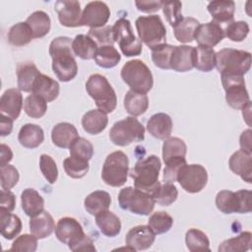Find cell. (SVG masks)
<instances>
[{
    "mask_svg": "<svg viewBox=\"0 0 252 252\" xmlns=\"http://www.w3.org/2000/svg\"><path fill=\"white\" fill-rule=\"evenodd\" d=\"M73 40L68 36H58L49 45L52 70L61 82H69L78 74V65L72 48Z\"/></svg>",
    "mask_w": 252,
    "mask_h": 252,
    "instance_id": "6da1fadb",
    "label": "cell"
},
{
    "mask_svg": "<svg viewBox=\"0 0 252 252\" xmlns=\"http://www.w3.org/2000/svg\"><path fill=\"white\" fill-rule=\"evenodd\" d=\"M55 236L72 251L96 250L93 239L84 232L83 226L74 218H61L55 226Z\"/></svg>",
    "mask_w": 252,
    "mask_h": 252,
    "instance_id": "7a4b0ae2",
    "label": "cell"
},
{
    "mask_svg": "<svg viewBox=\"0 0 252 252\" xmlns=\"http://www.w3.org/2000/svg\"><path fill=\"white\" fill-rule=\"evenodd\" d=\"M160 168V159L155 155L139 159L130 172V176L134 180V187L153 196L161 184L158 181Z\"/></svg>",
    "mask_w": 252,
    "mask_h": 252,
    "instance_id": "3957f363",
    "label": "cell"
},
{
    "mask_svg": "<svg viewBox=\"0 0 252 252\" xmlns=\"http://www.w3.org/2000/svg\"><path fill=\"white\" fill-rule=\"evenodd\" d=\"M216 67L220 75L244 76L251 67V53L245 50L222 48L216 52Z\"/></svg>",
    "mask_w": 252,
    "mask_h": 252,
    "instance_id": "277c9868",
    "label": "cell"
},
{
    "mask_svg": "<svg viewBox=\"0 0 252 252\" xmlns=\"http://www.w3.org/2000/svg\"><path fill=\"white\" fill-rule=\"evenodd\" d=\"M88 94L94 100L98 109L105 113H111L117 105L116 94L107 81L100 74H93L86 83Z\"/></svg>",
    "mask_w": 252,
    "mask_h": 252,
    "instance_id": "5b68a950",
    "label": "cell"
},
{
    "mask_svg": "<svg viewBox=\"0 0 252 252\" xmlns=\"http://www.w3.org/2000/svg\"><path fill=\"white\" fill-rule=\"evenodd\" d=\"M120 75L130 90L137 93L147 94L154 86L153 74L150 68L139 59L126 62L121 69Z\"/></svg>",
    "mask_w": 252,
    "mask_h": 252,
    "instance_id": "8992f818",
    "label": "cell"
},
{
    "mask_svg": "<svg viewBox=\"0 0 252 252\" xmlns=\"http://www.w3.org/2000/svg\"><path fill=\"white\" fill-rule=\"evenodd\" d=\"M135 26L140 40L149 48L154 49L166 43V29L159 16H141L136 20Z\"/></svg>",
    "mask_w": 252,
    "mask_h": 252,
    "instance_id": "52a82bcc",
    "label": "cell"
},
{
    "mask_svg": "<svg viewBox=\"0 0 252 252\" xmlns=\"http://www.w3.org/2000/svg\"><path fill=\"white\" fill-rule=\"evenodd\" d=\"M110 141L120 147L129 146L132 143L142 142L145 139V128L134 116H128L113 124L109 131Z\"/></svg>",
    "mask_w": 252,
    "mask_h": 252,
    "instance_id": "ba28073f",
    "label": "cell"
},
{
    "mask_svg": "<svg viewBox=\"0 0 252 252\" xmlns=\"http://www.w3.org/2000/svg\"><path fill=\"white\" fill-rule=\"evenodd\" d=\"M129 159L125 153L116 151L109 154L102 165L101 178L112 187L123 186L128 178Z\"/></svg>",
    "mask_w": 252,
    "mask_h": 252,
    "instance_id": "9c48e42d",
    "label": "cell"
},
{
    "mask_svg": "<svg viewBox=\"0 0 252 252\" xmlns=\"http://www.w3.org/2000/svg\"><path fill=\"white\" fill-rule=\"evenodd\" d=\"M118 204L122 210L129 211L132 214L149 216L155 208L156 201L151 194L128 186L120 190Z\"/></svg>",
    "mask_w": 252,
    "mask_h": 252,
    "instance_id": "30bf717a",
    "label": "cell"
},
{
    "mask_svg": "<svg viewBox=\"0 0 252 252\" xmlns=\"http://www.w3.org/2000/svg\"><path fill=\"white\" fill-rule=\"evenodd\" d=\"M251 191L239 190L233 192L230 190H221L216 196V206L223 214H246L252 210Z\"/></svg>",
    "mask_w": 252,
    "mask_h": 252,
    "instance_id": "8fae6325",
    "label": "cell"
},
{
    "mask_svg": "<svg viewBox=\"0 0 252 252\" xmlns=\"http://www.w3.org/2000/svg\"><path fill=\"white\" fill-rule=\"evenodd\" d=\"M112 29L114 40L126 57L138 56L142 53V41L134 34L129 20L125 18L118 19Z\"/></svg>",
    "mask_w": 252,
    "mask_h": 252,
    "instance_id": "7c38bea8",
    "label": "cell"
},
{
    "mask_svg": "<svg viewBox=\"0 0 252 252\" xmlns=\"http://www.w3.org/2000/svg\"><path fill=\"white\" fill-rule=\"evenodd\" d=\"M220 79L225 91V100L229 106L234 109H242L250 102L243 76L220 75Z\"/></svg>",
    "mask_w": 252,
    "mask_h": 252,
    "instance_id": "4fadbf2b",
    "label": "cell"
},
{
    "mask_svg": "<svg viewBox=\"0 0 252 252\" xmlns=\"http://www.w3.org/2000/svg\"><path fill=\"white\" fill-rule=\"evenodd\" d=\"M176 181L186 192L198 193L207 185L208 172L201 164L186 163L179 169Z\"/></svg>",
    "mask_w": 252,
    "mask_h": 252,
    "instance_id": "5bb4252c",
    "label": "cell"
},
{
    "mask_svg": "<svg viewBox=\"0 0 252 252\" xmlns=\"http://www.w3.org/2000/svg\"><path fill=\"white\" fill-rule=\"evenodd\" d=\"M60 24L67 28L82 26L81 5L76 0H58L54 4Z\"/></svg>",
    "mask_w": 252,
    "mask_h": 252,
    "instance_id": "9a60e30c",
    "label": "cell"
},
{
    "mask_svg": "<svg viewBox=\"0 0 252 252\" xmlns=\"http://www.w3.org/2000/svg\"><path fill=\"white\" fill-rule=\"evenodd\" d=\"M110 17L108 6L102 1L89 2L82 13V26L91 29L101 28L105 26Z\"/></svg>",
    "mask_w": 252,
    "mask_h": 252,
    "instance_id": "2e32d148",
    "label": "cell"
},
{
    "mask_svg": "<svg viewBox=\"0 0 252 252\" xmlns=\"http://www.w3.org/2000/svg\"><path fill=\"white\" fill-rule=\"evenodd\" d=\"M156 239V233L149 225H137L132 227L126 234V245L135 250H146L150 248Z\"/></svg>",
    "mask_w": 252,
    "mask_h": 252,
    "instance_id": "e0dca14e",
    "label": "cell"
},
{
    "mask_svg": "<svg viewBox=\"0 0 252 252\" xmlns=\"http://www.w3.org/2000/svg\"><path fill=\"white\" fill-rule=\"evenodd\" d=\"M224 37V31L220 25L211 21L206 24H200L195 32L194 39L199 45L213 48Z\"/></svg>",
    "mask_w": 252,
    "mask_h": 252,
    "instance_id": "ac0fdd59",
    "label": "cell"
},
{
    "mask_svg": "<svg viewBox=\"0 0 252 252\" xmlns=\"http://www.w3.org/2000/svg\"><path fill=\"white\" fill-rule=\"evenodd\" d=\"M230 170L247 183H252V154L238 150L229 158Z\"/></svg>",
    "mask_w": 252,
    "mask_h": 252,
    "instance_id": "d6986e66",
    "label": "cell"
},
{
    "mask_svg": "<svg viewBox=\"0 0 252 252\" xmlns=\"http://www.w3.org/2000/svg\"><path fill=\"white\" fill-rule=\"evenodd\" d=\"M193 68L194 46L174 45L170 59V69L176 72H188Z\"/></svg>",
    "mask_w": 252,
    "mask_h": 252,
    "instance_id": "ffe728a7",
    "label": "cell"
},
{
    "mask_svg": "<svg viewBox=\"0 0 252 252\" xmlns=\"http://www.w3.org/2000/svg\"><path fill=\"white\" fill-rule=\"evenodd\" d=\"M23 95L19 89H8L0 98V111L12 119H17L22 111Z\"/></svg>",
    "mask_w": 252,
    "mask_h": 252,
    "instance_id": "44dd1931",
    "label": "cell"
},
{
    "mask_svg": "<svg viewBox=\"0 0 252 252\" xmlns=\"http://www.w3.org/2000/svg\"><path fill=\"white\" fill-rule=\"evenodd\" d=\"M171 117L163 112L154 114L147 122V131L155 138L165 140L172 132Z\"/></svg>",
    "mask_w": 252,
    "mask_h": 252,
    "instance_id": "7402d4cb",
    "label": "cell"
},
{
    "mask_svg": "<svg viewBox=\"0 0 252 252\" xmlns=\"http://www.w3.org/2000/svg\"><path fill=\"white\" fill-rule=\"evenodd\" d=\"M208 11L217 24H229L233 21L235 3L231 0H215L208 4Z\"/></svg>",
    "mask_w": 252,
    "mask_h": 252,
    "instance_id": "603a6c76",
    "label": "cell"
},
{
    "mask_svg": "<svg viewBox=\"0 0 252 252\" xmlns=\"http://www.w3.org/2000/svg\"><path fill=\"white\" fill-rule=\"evenodd\" d=\"M79 137L76 127L68 122L56 124L51 131L52 143L61 149H68L72 143Z\"/></svg>",
    "mask_w": 252,
    "mask_h": 252,
    "instance_id": "cb8c5ba5",
    "label": "cell"
},
{
    "mask_svg": "<svg viewBox=\"0 0 252 252\" xmlns=\"http://www.w3.org/2000/svg\"><path fill=\"white\" fill-rule=\"evenodd\" d=\"M30 231L37 239L48 237L55 230V222L52 216L47 211L32 217L30 220Z\"/></svg>",
    "mask_w": 252,
    "mask_h": 252,
    "instance_id": "d4e9b609",
    "label": "cell"
},
{
    "mask_svg": "<svg viewBox=\"0 0 252 252\" xmlns=\"http://www.w3.org/2000/svg\"><path fill=\"white\" fill-rule=\"evenodd\" d=\"M40 72L31 61L22 62L17 67V85L22 92L32 93L34 82Z\"/></svg>",
    "mask_w": 252,
    "mask_h": 252,
    "instance_id": "484cf974",
    "label": "cell"
},
{
    "mask_svg": "<svg viewBox=\"0 0 252 252\" xmlns=\"http://www.w3.org/2000/svg\"><path fill=\"white\" fill-rule=\"evenodd\" d=\"M59 90V84L55 80L40 73L34 82L32 94H34L42 97L47 102H50L57 98Z\"/></svg>",
    "mask_w": 252,
    "mask_h": 252,
    "instance_id": "4316f807",
    "label": "cell"
},
{
    "mask_svg": "<svg viewBox=\"0 0 252 252\" xmlns=\"http://www.w3.org/2000/svg\"><path fill=\"white\" fill-rule=\"evenodd\" d=\"M107 123V115L100 109H92L82 117V127L85 132L91 135L101 133L106 128Z\"/></svg>",
    "mask_w": 252,
    "mask_h": 252,
    "instance_id": "83f0119b",
    "label": "cell"
},
{
    "mask_svg": "<svg viewBox=\"0 0 252 252\" xmlns=\"http://www.w3.org/2000/svg\"><path fill=\"white\" fill-rule=\"evenodd\" d=\"M44 140V133L40 126L27 123L23 125L18 134L19 143L27 149H35Z\"/></svg>",
    "mask_w": 252,
    "mask_h": 252,
    "instance_id": "f1b7e54d",
    "label": "cell"
},
{
    "mask_svg": "<svg viewBox=\"0 0 252 252\" xmlns=\"http://www.w3.org/2000/svg\"><path fill=\"white\" fill-rule=\"evenodd\" d=\"M21 204L24 213L31 218L40 214L44 209L42 196L33 188H27L22 192Z\"/></svg>",
    "mask_w": 252,
    "mask_h": 252,
    "instance_id": "f546056e",
    "label": "cell"
},
{
    "mask_svg": "<svg viewBox=\"0 0 252 252\" xmlns=\"http://www.w3.org/2000/svg\"><path fill=\"white\" fill-rule=\"evenodd\" d=\"M95 223L100 232L107 237H115L121 231L120 219L108 210L95 215Z\"/></svg>",
    "mask_w": 252,
    "mask_h": 252,
    "instance_id": "4dcf8cb0",
    "label": "cell"
},
{
    "mask_svg": "<svg viewBox=\"0 0 252 252\" xmlns=\"http://www.w3.org/2000/svg\"><path fill=\"white\" fill-rule=\"evenodd\" d=\"M111 197L109 193L103 190H96L89 194L84 201L85 210L92 216H95L100 212L109 209Z\"/></svg>",
    "mask_w": 252,
    "mask_h": 252,
    "instance_id": "1f68e13d",
    "label": "cell"
},
{
    "mask_svg": "<svg viewBox=\"0 0 252 252\" xmlns=\"http://www.w3.org/2000/svg\"><path fill=\"white\" fill-rule=\"evenodd\" d=\"M124 107L131 116L142 115L149 107L148 95L129 90L124 96Z\"/></svg>",
    "mask_w": 252,
    "mask_h": 252,
    "instance_id": "d6a6232c",
    "label": "cell"
},
{
    "mask_svg": "<svg viewBox=\"0 0 252 252\" xmlns=\"http://www.w3.org/2000/svg\"><path fill=\"white\" fill-rule=\"evenodd\" d=\"M72 48L75 56L83 60H91L94 58L98 46L88 34H78L73 39Z\"/></svg>",
    "mask_w": 252,
    "mask_h": 252,
    "instance_id": "836d02e7",
    "label": "cell"
},
{
    "mask_svg": "<svg viewBox=\"0 0 252 252\" xmlns=\"http://www.w3.org/2000/svg\"><path fill=\"white\" fill-rule=\"evenodd\" d=\"M22 220L11 212L0 209V230L5 239L15 238L22 230Z\"/></svg>",
    "mask_w": 252,
    "mask_h": 252,
    "instance_id": "e575fe53",
    "label": "cell"
},
{
    "mask_svg": "<svg viewBox=\"0 0 252 252\" xmlns=\"http://www.w3.org/2000/svg\"><path fill=\"white\" fill-rule=\"evenodd\" d=\"M26 23L31 28L34 38L45 36L51 28L50 18L44 11H35L32 13L28 17Z\"/></svg>",
    "mask_w": 252,
    "mask_h": 252,
    "instance_id": "d590c367",
    "label": "cell"
},
{
    "mask_svg": "<svg viewBox=\"0 0 252 252\" xmlns=\"http://www.w3.org/2000/svg\"><path fill=\"white\" fill-rule=\"evenodd\" d=\"M216 67L214 48L198 45L194 47V68L202 72H210Z\"/></svg>",
    "mask_w": 252,
    "mask_h": 252,
    "instance_id": "8d00e7d4",
    "label": "cell"
},
{
    "mask_svg": "<svg viewBox=\"0 0 252 252\" xmlns=\"http://www.w3.org/2000/svg\"><path fill=\"white\" fill-rule=\"evenodd\" d=\"M252 233L243 231L235 237L228 238L222 241L219 246L220 252H245L251 247Z\"/></svg>",
    "mask_w": 252,
    "mask_h": 252,
    "instance_id": "74e56055",
    "label": "cell"
},
{
    "mask_svg": "<svg viewBox=\"0 0 252 252\" xmlns=\"http://www.w3.org/2000/svg\"><path fill=\"white\" fill-rule=\"evenodd\" d=\"M200 23L192 17H185L183 20L173 28L175 38L181 43H188L194 40L195 32Z\"/></svg>",
    "mask_w": 252,
    "mask_h": 252,
    "instance_id": "f35d334b",
    "label": "cell"
},
{
    "mask_svg": "<svg viewBox=\"0 0 252 252\" xmlns=\"http://www.w3.org/2000/svg\"><path fill=\"white\" fill-rule=\"evenodd\" d=\"M34 38L32 32L26 22H20L12 26L8 32V41L14 46H24Z\"/></svg>",
    "mask_w": 252,
    "mask_h": 252,
    "instance_id": "ab89813d",
    "label": "cell"
},
{
    "mask_svg": "<svg viewBox=\"0 0 252 252\" xmlns=\"http://www.w3.org/2000/svg\"><path fill=\"white\" fill-rule=\"evenodd\" d=\"M94 61L101 68H113L121 60V55L113 45H104L97 48Z\"/></svg>",
    "mask_w": 252,
    "mask_h": 252,
    "instance_id": "60d3db41",
    "label": "cell"
},
{
    "mask_svg": "<svg viewBox=\"0 0 252 252\" xmlns=\"http://www.w3.org/2000/svg\"><path fill=\"white\" fill-rule=\"evenodd\" d=\"M185 243L189 251H210V240L205 232L197 228H190L185 234Z\"/></svg>",
    "mask_w": 252,
    "mask_h": 252,
    "instance_id": "b9f144b4",
    "label": "cell"
},
{
    "mask_svg": "<svg viewBox=\"0 0 252 252\" xmlns=\"http://www.w3.org/2000/svg\"><path fill=\"white\" fill-rule=\"evenodd\" d=\"M187 146L183 140L177 137H168L162 145V158L166 162L170 158L177 157H185Z\"/></svg>",
    "mask_w": 252,
    "mask_h": 252,
    "instance_id": "7bdbcfd3",
    "label": "cell"
},
{
    "mask_svg": "<svg viewBox=\"0 0 252 252\" xmlns=\"http://www.w3.org/2000/svg\"><path fill=\"white\" fill-rule=\"evenodd\" d=\"M63 167L66 174L75 179L84 177L90 169L88 160L71 156L63 160Z\"/></svg>",
    "mask_w": 252,
    "mask_h": 252,
    "instance_id": "ee69618b",
    "label": "cell"
},
{
    "mask_svg": "<svg viewBox=\"0 0 252 252\" xmlns=\"http://www.w3.org/2000/svg\"><path fill=\"white\" fill-rule=\"evenodd\" d=\"M47 101L42 97L32 94L28 95L24 100V110L26 114L32 118L42 117L47 110Z\"/></svg>",
    "mask_w": 252,
    "mask_h": 252,
    "instance_id": "f6af8a7d",
    "label": "cell"
},
{
    "mask_svg": "<svg viewBox=\"0 0 252 252\" xmlns=\"http://www.w3.org/2000/svg\"><path fill=\"white\" fill-rule=\"evenodd\" d=\"M148 225L156 234H162L170 230L173 225V219L163 211L156 212L150 216Z\"/></svg>",
    "mask_w": 252,
    "mask_h": 252,
    "instance_id": "bcb514c9",
    "label": "cell"
},
{
    "mask_svg": "<svg viewBox=\"0 0 252 252\" xmlns=\"http://www.w3.org/2000/svg\"><path fill=\"white\" fill-rule=\"evenodd\" d=\"M178 191L177 188L174 186L173 183H166L160 184L159 187L156 190L153 194V198L155 199L156 203L160 206H169L174 203L177 199Z\"/></svg>",
    "mask_w": 252,
    "mask_h": 252,
    "instance_id": "7dc6e473",
    "label": "cell"
},
{
    "mask_svg": "<svg viewBox=\"0 0 252 252\" xmlns=\"http://www.w3.org/2000/svg\"><path fill=\"white\" fill-rule=\"evenodd\" d=\"M173 47L174 45L164 43L152 49V60L155 66L163 70L170 69V59Z\"/></svg>",
    "mask_w": 252,
    "mask_h": 252,
    "instance_id": "c3c4849f",
    "label": "cell"
},
{
    "mask_svg": "<svg viewBox=\"0 0 252 252\" xmlns=\"http://www.w3.org/2000/svg\"><path fill=\"white\" fill-rule=\"evenodd\" d=\"M70 156L79 158L85 160H90L94 156L93 144L82 137H78L69 148Z\"/></svg>",
    "mask_w": 252,
    "mask_h": 252,
    "instance_id": "681fc988",
    "label": "cell"
},
{
    "mask_svg": "<svg viewBox=\"0 0 252 252\" xmlns=\"http://www.w3.org/2000/svg\"><path fill=\"white\" fill-rule=\"evenodd\" d=\"M224 31V36L231 41L240 42L244 40L249 33V25L244 21H232L229 23Z\"/></svg>",
    "mask_w": 252,
    "mask_h": 252,
    "instance_id": "f907efd6",
    "label": "cell"
},
{
    "mask_svg": "<svg viewBox=\"0 0 252 252\" xmlns=\"http://www.w3.org/2000/svg\"><path fill=\"white\" fill-rule=\"evenodd\" d=\"M88 35L92 37L97 46H104V45H113L115 42L113 29L111 26H103L101 28L90 29Z\"/></svg>",
    "mask_w": 252,
    "mask_h": 252,
    "instance_id": "816d5d0a",
    "label": "cell"
},
{
    "mask_svg": "<svg viewBox=\"0 0 252 252\" xmlns=\"http://www.w3.org/2000/svg\"><path fill=\"white\" fill-rule=\"evenodd\" d=\"M162 12L163 15L166 19V21L168 22V24L171 27H175L177 26L182 20H183V16H182V3L178 2V1H166L162 3Z\"/></svg>",
    "mask_w": 252,
    "mask_h": 252,
    "instance_id": "f5cc1de1",
    "label": "cell"
},
{
    "mask_svg": "<svg viewBox=\"0 0 252 252\" xmlns=\"http://www.w3.org/2000/svg\"><path fill=\"white\" fill-rule=\"evenodd\" d=\"M39 168L49 184H54L58 178V168L54 159L48 155H41L39 158Z\"/></svg>",
    "mask_w": 252,
    "mask_h": 252,
    "instance_id": "db71d44e",
    "label": "cell"
},
{
    "mask_svg": "<svg viewBox=\"0 0 252 252\" xmlns=\"http://www.w3.org/2000/svg\"><path fill=\"white\" fill-rule=\"evenodd\" d=\"M165 163V167L163 169V176H162V181L166 183H173L177 179V173L179 169L185 165L186 158L185 157H177L170 158L167 160Z\"/></svg>",
    "mask_w": 252,
    "mask_h": 252,
    "instance_id": "11a10c76",
    "label": "cell"
},
{
    "mask_svg": "<svg viewBox=\"0 0 252 252\" xmlns=\"http://www.w3.org/2000/svg\"><path fill=\"white\" fill-rule=\"evenodd\" d=\"M0 177H1V188L4 190H10L19 181L20 175L18 169L11 164L0 166Z\"/></svg>",
    "mask_w": 252,
    "mask_h": 252,
    "instance_id": "9f6ffc18",
    "label": "cell"
},
{
    "mask_svg": "<svg viewBox=\"0 0 252 252\" xmlns=\"http://www.w3.org/2000/svg\"><path fill=\"white\" fill-rule=\"evenodd\" d=\"M37 248V238L33 234H23L17 237L10 251H21V252H34Z\"/></svg>",
    "mask_w": 252,
    "mask_h": 252,
    "instance_id": "6f0895ef",
    "label": "cell"
},
{
    "mask_svg": "<svg viewBox=\"0 0 252 252\" xmlns=\"http://www.w3.org/2000/svg\"><path fill=\"white\" fill-rule=\"evenodd\" d=\"M16 206V197L10 190L2 189L0 191V209L13 212Z\"/></svg>",
    "mask_w": 252,
    "mask_h": 252,
    "instance_id": "680465c9",
    "label": "cell"
},
{
    "mask_svg": "<svg viewBox=\"0 0 252 252\" xmlns=\"http://www.w3.org/2000/svg\"><path fill=\"white\" fill-rule=\"evenodd\" d=\"M163 1H136L135 5L139 11L145 13H154L162 7Z\"/></svg>",
    "mask_w": 252,
    "mask_h": 252,
    "instance_id": "91938a15",
    "label": "cell"
},
{
    "mask_svg": "<svg viewBox=\"0 0 252 252\" xmlns=\"http://www.w3.org/2000/svg\"><path fill=\"white\" fill-rule=\"evenodd\" d=\"M251 129H247L243 131L240 135L239 145L240 150L244 151L248 154H252V144H251Z\"/></svg>",
    "mask_w": 252,
    "mask_h": 252,
    "instance_id": "94428289",
    "label": "cell"
},
{
    "mask_svg": "<svg viewBox=\"0 0 252 252\" xmlns=\"http://www.w3.org/2000/svg\"><path fill=\"white\" fill-rule=\"evenodd\" d=\"M13 121H14V119L1 113V115H0V135L2 137L11 134V132L13 130Z\"/></svg>",
    "mask_w": 252,
    "mask_h": 252,
    "instance_id": "6125c7cd",
    "label": "cell"
},
{
    "mask_svg": "<svg viewBox=\"0 0 252 252\" xmlns=\"http://www.w3.org/2000/svg\"><path fill=\"white\" fill-rule=\"evenodd\" d=\"M13 158V152L9 146L1 144L0 146V166L8 164Z\"/></svg>",
    "mask_w": 252,
    "mask_h": 252,
    "instance_id": "be15d7a7",
    "label": "cell"
},
{
    "mask_svg": "<svg viewBox=\"0 0 252 252\" xmlns=\"http://www.w3.org/2000/svg\"><path fill=\"white\" fill-rule=\"evenodd\" d=\"M250 109H251V101L242 108V115H243V118L245 119L246 123L248 125H250Z\"/></svg>",
    "mask_w": 252,
    "mask_h": 252,
    "instance_id": "e7e4bbea",
    "label": "cell"
}]
</instances>
